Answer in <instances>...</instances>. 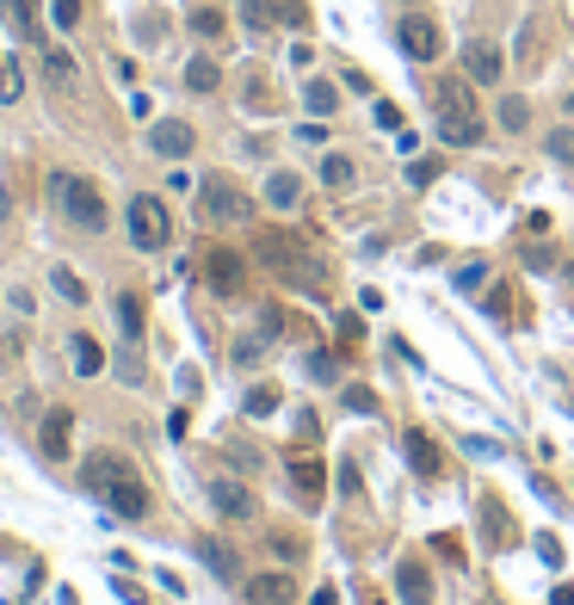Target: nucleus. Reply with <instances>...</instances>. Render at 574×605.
<instances>
[{
	"instance_id": "nucleus-1",
	"label": "nucleus",
	"mask_w": 574,
	"mask_h": 605,
	"mask_svg": "<svg viewBox=\"0 0 574 605\" xmlns=\"http://www.w3.org/2000/svg\"><path fill=\"white\" fill-rule=\"evenodd\" d=\"M80 482H87V495H99L111 512H124V519H142V512H149V488L137 482V469H130L118 451H94L87 469H80Z\"/></svg>"
},
{
	"instance_id": "nucleus-2",
	"label": "nucleus",
	"mask_w": 574,
	"mask_h": 605,
	"mask_svg": "<svg viewBox=\"0 0 574 605\" xmlns=\"http://www.w3.org/2000/svg\"><path fill=\"white\" fill-rule=\"evenodd\" d=\"M260 266L266 272H279L291 291H303V296H327V266L315 260L296 235H260Z\"/></svg>"
},
{
	"instance_id": "nucleus-3",
	"label": "nucleus",
	"mask_w": 574,
	"mask_h": 605,
	"mask_svg": "<svg viewBox=\"0 0 574 605\" xmlns=\"http://www.w3.org/2000/svg\"><path fill=\"white\" fill-rule=\"evenodd\" d=\"M433 111H438V142H451V149H476L481 142V118H476V99H469L464 80H438Z\"/></svg>"
},
{
	"instance_id": "nucleus-4",
	"label": "nucleus",
	"mask_w": 574,
	"mask_h": 605,
	"mask_svg": "<svg viewBox=\"0 0 574 605\" xmlns=\"http://www.w3.org/2000/svg\"><path fill=\"white\" fill-rule=\"evenodd\" d=\"M50 198H56V210H63L75 229H87V235L106 229V198H99L94 180H80V173H56V180H50Z\"/></svg>"
},
{
	"instance_id": "nucleus-5",
	"label": "nucleus",
	"mask_w": 574,
	"mask_h": 605,
	"mask_svg": "<svg viewBox=\"0 0 574 605\" xmlns=\"http://www.w3.org/2000/svg\"><path fill=\"white\" fill-rule=\"evenodd\" d=\"M124 223H130V248L137 253H161L173 241V217H167V204H161L155 192H137L130 210H124Z\"/></svg>"
},
{
	"instance_id": "nucleus-6",
	"label": "nucleus",
	"mask_w": 574,
	"mask_h": 605,
	"mask_svg": "<svg viewBox=\"0 0 574 605\" xmlns=\"http://www.w3.org/2000/svg\"><path fill=\"white\" fill-rule=\"evenodd\" d=\"M198 217L217 223V229H248V223H253V198L241 186H229V180H204V186H198Z\"/></svg>"
},
{
	"instance_id": "nucleus-7",
	"label": "nucleus",
	"mask_w": 574,
	"mask_h": 605,
	"mask_svg": "<svg viewBox=\"0 0 574 605\" xmlns=\"http://www.w3.org/2000/svg\"><path fill=\"white\" fill-rule=\"evenodd\" d=\"M396 44H402L408 63H438V56H445V32H438V19H426V13H402Z\"/></svg>"
},
{
	"instance_id": "nucleus-8",
	"label": "nucleus",
	"mask_w": 574,
	"mask_h": 605,
	"mask_svg": "<svg viewBox=\"0 0 574 605\" xmlns=\"http://www.w3.org/2000/svg\"><path fill=\"white\" fill-rule=\"evenodd\" d=\"M464 68H469V80H481V87H500V80H507V56H500L495 37H469Z\"/></svg>"
},
{
	"instance_id": "nucleus-9",
	"label": "nucleus",
	"mask_w": 574,
	"mask_h": 605,
	"mask_svg": "<svg viewBox=\"0 0 574 605\" xmlns=\"http://www.w3.org/2000/svg\"><path fill=\"white\" fill-rule=\"evenodd\" d=\"M192 142H198V130H192L186 118H155V125H149V149H155L161 161H186Z\"/></svg>"
},
{
	"instance_id": "nucleus-10",
	"label": "nucleus",
	"mask_w": 574,
	"mask_h": 605,
	"mask_svg": "<svg viewBox=\"0 0 574 605\" xmlns=\"http://www.w3.org/2000/svg\"><path fill=\"white\" fill-rule=\"evenodd\" d=\"M210 507L223 512V519H253L260 512V500H253L248 482H235V476H210Z\"/></svg>"
},
{
	"instance_id": "nucleus-11",
	"label": "nucleus",
	"mask_w": 574,
	"mask_h": 605,
	"mask_svg": "<svg viewBox=\"0 0 574 605\" xmlns=\"http://www.w3.org/2000/svg\"><path fill=\"white\" fill-rule=\"evenodd\" d=\"M204 279H210V291H217V296H235V291H241V279H248V260L229 253V248H210V253H204Z\"/></svg>"
},
{
	"instance_id": "nucleus-12",
	"label": "nucleus",
	"mask_w": 574,
	"mask_h": 605,
	"mask_svg": "<svg viewBox=\"0 0 574 605\" xmlns=\"http://www.w3.org/2000/svg\"><path fill=\"white\" fill-rule=\"evenodd\" d=\"M396 599L402 605H433V574L420 557H402L396 562Z\"/></svg>"
},
{
	"instance_id": "nucleus-13",
	"label": "nucleus",
	"mask_w": 574,
	"mask_h": 605,
	"mask_svg": "<svg viewBox=\"0 0 574 605\" xmlns=\"http://www.w3.org/2000/svg\"><path fill=\"white\" fill-rule=\"evenodd\" d=\"M402 457L414 464V476H420V482H438V476H445V457H438V445H433L426 433H414V426L402 433Z\"/></svg>"
},
{
	"instance_id": "nucleus-14",
	"label": "nucleus",
	"mask_w": 574,
	"mask_h": 605,
	"mask_svg": "<svg viewBox=\"0 0 574 605\" xmlns=\"http://www.w3.org/2000/svg\"><path fill=\"white\" fill-rule=\"evenodd\" d=\"M291 599H296V581H291V574H279V569L253 574V581H248V605H291Z\"/></svg>"
},
{
	"instance_id": "nucleus-15",
	"label": "nucleus",
	"mask_w": 574,
	"mask_h": 605,
	"mask_svg": "<svg viewBox=\"0 0 574 605\" xmlns=\"http://www.w3.org/2000/svg\"><path fill=\"white\" fill-rule=\"evenodd\" d=\"M68 358H75V377H99L106 371V346L94 334H68Z\"/></svg>"
},
{
	"instance_id": "nucleus-16",
	"label": "nucleus",
	"mask_w": 574,
	"mask_h": 605,
	"mask_svg": "<svg viewBox=\"0 0 574 605\" xmlns=\"http://www.w3.org/2000/svg\"><path fill=\"white\" fill-rule=\"evenodd\" d=\"M68 426H75L68 408H50V414H44V457H56V464L68 457Z\"/></svg>"
},
{
	"instance_id": "nucleus-17",
	"label": "nucleus",
	"mask_w": 574,
	"mask_h": 605,
	"mask_svg": "<svg viewBox=\"0 0 574 605\" xmlns=\"http://www.w3.org/2000/svg\"><path fill=\"white\" fill-rule=\"evenodd\" d=\"M266 204H272V210H296V204H303V180L279 168L272 180H266Z\"/></svg>"
},
{
	"instance_id": "nucleus-18",
	"label": "nucleus",
	"mask_w": 574,
	"mask_h": 605,
	"mask_svg": "<svg viewBox=\"0 0 574 605\" xmlns=\"http://www.w3.org/2000/svg\"><path fill=\"white\" fill-rule=\"evenodd\" d=\"M198 557H204V569H210V574H223V581H241V562H235V550H229V543L198 538Z\"/></svg>"
},
{
	"instance_id": "nucleus-19",
	"label": "nucleus",
	"mask_w": 574,
	"mask_h": 605,
	"mask_svg": "<svg viewBox=\"0 0 574 605\" xmlns=\"http://www.w3.org/2000/svg\"><path fill=\"white\" fill-rule=\"evenodd\" d=\"M322 469H315V464H303V457H291V488H296V500H310V507H322V495H327V488H322Z\"/></svg>"
},
{
	"instance_id": "nucleus-20",
	"label": "nucleus",
	"mask_w": 574,
	"mask_h": 605,
	"mask_svg": "<svg viewBox=\"0 0 574 605\" xmlns=\"http://www.w3.org/2000/svg\"><path fill=\"white\" fill-rule=\"evenodd\" d=\"M322 186L327 192H353L358 186V161L353 155H327L322 161Z\"/></svg>"
},
{
	"instance_id": "nucleus-21",
	"label": "nucleus",
	"mask_w": 574,
	"mask_h": 605,
	"mask_svg": "<svg viewBox=\"0 0 574 605\" xmlns=\"http://www.w3.org/2000/svg\"><path fill=\"white\" fill-rule=\"evenodd\" d=\"M303 106H310V118H327V111H340V87L334 80H303Z\"/></svg>"
},
{
	"instance_id": "nucleus-22",
	"label": "nucleus",
	"mask_w": 574,
	"mask_h": 605,
	"mask_svg": "<svg viewBox=\"0 0 574 605\" xmlns=\"http://www.w3.org/2000/svg\"><path fill=\"white\" fill-rule=\"evenodd\" d=\"M217 80H223V68L210 56H192L186 63V94H217Z\"/></svg>"
},
{
	"instance_id": "nucleus-23",
	"label": "nucleus",
	"mask_w": 574,
	"mask_h": 605,
	"mask_svg": "<svg viewBox=\"0 0 574 605\" xmlns=\"http://www.w3.org/2000/svg\"><path fill=\"white\" fill-rule=\"evenodd\" d=\"M303 377H315V383H340V358L327 353V346H315V353H303Z\"/></svg>"
},
{
	"instance_id": "nucleus-24",
	"label": "nucleus",
	"mask_w": 574,
	"mask_h": 605,
	"mask_svg": "<svg viewBox=\"0 0 574 605\" xmlns=\"http://www.w3.org/2000/svg\"><path fill=\"white\" fill-rule=\"evenodd\" d=\"M266 346H272V334H266V327H253V334H241V341H235V365H241V371H248V365H260L266 358Z\"/></svg>"
},
{
	"instance_id": "nucleus-25",
	"label": "nucleus",
	"mask_w": 574,
	"mask_h": 605,
	"mask_svg": "<svg viewBox=\"0 0 574 605\" xmlns=\"http://www.w3.org/2000/svg\"><path fill=\"white\" fill-rule=\"evenodd\" d=\"M495 118H500V130H507V137H519V130L531 125V106H526L519 94H507V99H500V111H495Z\"/></svg>"
},
{
	"instance_id": "nucleus-26",
	"label": "nucleus",
	"mask_w": 574,
	"mask_h": 605,
	"mask_svg": "<svg viewBox=\"0 0 574 605\" xmlns=\"http://www.w3.org/2000/svg\"><path fill=\"white\" fill-rule=\"evenodd\" d=\"M451 284H457V291H464V296H476L481 284H488V260H481V253H476V260H464V266H457V272H451Z\"/></svg>"
},
{
	"instance_id": "nucleus-27",
	"label": "nucleus",
	"mask_w": 574,
	"mask_h": 605,
	"mask_svg": "<svg viewBox=\"0 0 574 605\" xmlns=\"http://www.w3.org/2000/svg\"><path fill=\"white\" fill-rule=\"evenodd\" d=\"M7 19H13V32L25 37V44H37V7L32 0H7Z\"/></svg>"
},
{
	"instance_id": "nucleus-28",
	"label": "nucleus",
	"mask_w": 574,
	"mask_h": 605,
	"mask_svg": "<svg viewBox=\"0 0 574 605\" xmlns=\"http://www.w3.org/2000/svg\"><path fill=\"white\" fill-rule=\"evenodd\" d=\"M543 149H550V161H556V168H574V125H556L550 137H543Z\"/></svg>"
},
{
	"instance_id": "nucleus-29",
	"label": "nucleus",
	"mask_w": 574,
	"mask_h": 605,
	"mask_svg": "<svg viewBox=\"0 0 574 605\" xmlns=\"http://www.w3.org/2000/svg\"><path fill=\"white\" fill-rule=\"evenodd\" d=\"M50 284H56L63 303H87V284H80V272H68V266H50Z\"/></svg>"
},
{
	"instance_id": "nucleus-30",
	"label": "nucleus",
	"mask_w": 574,
	"mask_h": 605,
	"mask_svg": "<svg viewBox=\"0 0 574 605\" xmlns=\"http://www.w3.org/2000/svg\"><path fill=\"white\" fill-rule=\"evenodd\" d=\"M19 94H25V68L0 56V106H19Z\"/></svg>"
},
{
	"instance_id": "nucleus-31",
	"label": "nucleus",
	"mask_w": 574,
	"mask_h": 605,
	"mask_svg": "<svg viewBox=\"0 0 574 605\" xmlns=\"http://www.w3.org/2000/svg\"><path fill=\"white\" fill-rule=\"evenodd\" d=\"M118 322H124V341H142V296H118Z\"/></svg>"
},
{
	"instance_id": "nucleus-32",
	"label": "nucleus",
	"mask_w": 574,
	"mask_h": 605,
	"mask_svg": "<svg viewBox=\"0 0 574 605\" xmlns=\"http://www.w3.org/2000/svg\"><path fill=\"white\" fill-rule=\"evenodd\" d=\"M186 25H192L198 37H223V13H217V7H192Z\"/></svg>"
},
{
	"instance_id": "nucleus-33",
	"label": "nucleus",
	"mask_w": 574,
	"mask_h": 605,
	"mask_svg": "<svg viewBox=\"0 0 574 605\" xmlns=\"http://www.w3.org/2000/svg\"><path fill=\"white\" fill-rule=\"evenodd\" d=\"M44 68H50V80H56V87H75V63H68V50H50Z\"/></svg>"
},
{
	"instance_id": "nucleus-34",
	"label": "nucleus",
	"mask_w": 574,
	"mask_h": 605,
	"mask_svg": "<svg viewBox=\"0 0 574 605\" xmlns=\"http://www.w3.org/2000/svg\"><path fill=\"white\" fill-rule=\"evenodd\" d=\"M241 19H248V32H266V25L279 19V7H266V0H248V7H241Z\"/></svg>"
},
{
	"instance_id": "nucleus-35",
	"label": "nucleus",
	"mask_w": 574,
	"mask_h": 605,
	"mask_svg": "<svg viewBox=\"0 0 574 605\" xmlns=\"http://www.w3.org/2000/svg\"><path fill=\"white\" fill-rule=\"evenodd\" d=\"M481 519H488V543H507V519H500V500H481Z\"/></svg>"
},
{
	"instance_id": "nucleus-36",
	"label": "nucleus",
	"mask_w": 574,
	"mask_h": 605,
	"mask_svg": "<svg viewBox=\"0 0 574 605\" xmlns=\"http://www.w3.org/2000/svg\"><path fill=\"white\" fill-rule=\"evenodd\" d=\"M241 408H248L253 420H260V414H272V408H279V389H248V402H241Z\"/></svg>"
},
{
	"instance_id": "nucleus-37",
	"label": "nucleus",
	"mask_w": 574,
	"mask_h": 605,
	"mask_svg": "<svg viewBox=\"0 0 574 605\" xmlns=\"http://www.w3.org/2000/svg\"><path fill=\"white\" fill-rule=\"evenodd\" d=\"M118 377H124V383L137 389V377H142V358H137V341H130L124 353H118Z\"/></svg>"
},
{
	"instance_id": "nucleus-38",
	"label": "nucleus",
	"mask_w": 574,
	"mask_h": 605,
	"mask_svg": "<svg viewBox=\"0 0 574 605\" xmlns=\"http://www.w3.org/2000/svg\"><path fill=\"white\" fill-rule=\"evenodd\" d=\"M296 439H322V414H315V408H296Z\"/></svg>"
},
{
	"instance_id": "nucleus-39",
	"label": "nucleus",
	"mask_w": 574,
	"mask_h": 605,
	"mask_svg": "<svg viewBox=\"0 0 574 605\" xmlns=\"http://www.w3.org/2000/svg\"><path fill=\"white\" fill-rule=\"evenodd\" d=\"M50 19H56L63 32H75V25H80V0H56V7H50Z\"/></svg>"
},
{
	"instance_id": "nucleus-40",
	"label": "nucleus",
	"mask_w": 574,
	"mask_h": 605,
	"mask_svg": "<svg viewBox=\"0 0 574 605\" xmlns=\"http://www.w3.org/2000/svg\"><path fill=\"white\" fill-rule=\"evenodd\" d=\"M346 408H353V414H377V408H383V402H377V396H371V389H346Z\"/></svg>"
},
{
	"instance_id": "nucleus-41",
	"label": "nucleus",
	"mask_w": 574,
	"mask_h": 605,
	"mask_svg": "<svg viewBox=\"0 0 574 605\" xmlns=\"http://www.w3.org/2000/svg\"><path fill=\"white\" fill-rule=\"evenodd\" d=\"M296 142H303V149H322V142H327V125H322V118H315V125H296Z\"/></svg>"
},
{
	"instance_id": "nucleus-42",
	"label": "nucleus",
	"mask_w": 574,
	"mask_h": 605,
	"mask_svg": "<svg viewBox=\"0 0 574 605\" xmlns=\"http://www.w3.org/2000/svg\"><path fill=\"white\" fill-rule=\"evenodd\" d=\"M137 32H142V44H161V37H167V19H155V13H149V19L137 25Z\"/></svg>"
},
{
	"instance_id": "nucleus-43",
	"label": "nucleus",
	"mask_w": 574,
	"mask_h": 605,
	"mask_svg": "<svg viewBox=\"0 0 574 605\" xmlns=\"http://www.w3.org/2000/svg\"><path fill=\"white\" fill-rule=\"evenodd\" d=\"M408 180H414V186H433V180H438V161H414V168H408Z\"/></svg>"
},
{
	"instance_id": "nucleus-44",
	"label": "nucleus",
	"mask_w": 574,
	"mask_h": 605,
	"mask_svg": "<svg viewBox=\"0 0 574 605\" xmlns=\"http://www.w3.org/2000/svg\"><path fill=\"white\" fill-rule=\"evenodd\" d=\"M377 125H383V130H402V111L389 106V99H377Z\"/></svg>"
},
{
	"instance_id": "nucleus-45",
	"label": "nucleus",
	"mask_w": 574,
	"mask_h": 605,
	"mask_svg": "<svg viewBox=\"0 0 574 605\" xmlns=\"http://www.w3.org/2000/svg\"><path fill=\"white\" fill-rule=\"evenodd\" d=\"M340 495H358V464H353V457L340 464Z\"/></svg>"
},
{
	"instance_id": "nucleus-46",
	"label": "nucleus",
	"mask_w": 574,
	"mask_h": 605,
	"mask_svg": "<svg viewBox=\"0 0 574 605\" xmlns=\"http://www.w3.org/2000/svg\"><path fill=\"white\" fill-rule=\"evenodd\" d=\"M272 550H279L284 562H296V557H303V543H296V538H272Z\"/></svg>"
},
{
	"instance_id": "nucleus-47",
	"label": "nucleus",
	"mask_w": 574,
	"mask_h": 605,
	"mask_svg": "<svg viewBox=\"0 0 574 605\" xmlns=\"http://www.w3.org/2000/svg\"><path fill=\"white\" fill-rule=\"evenodd\" d=\"M310 605H340V593H334V587H322V593H315Z\"/></svg>"
},
{
	"instance_id": "nucleus-48",
	"label": "nucleus",
	"mask_w": 574,
	"mask_h": 605,
	"mask_svg": "<svg viewBox=\"0 0 574 605\" xmlns=\"http://www.w3.org/2000/svg\"><path fill=\"white\" fill-rule=\"evenodd\" d=\"M13 217V198H7V186H0V223Z\"/></svg>"
},
{
	"instance_id": "nucleus-49",
	"label": "nucleus",
	"mask_w": 574,
	"mask_h": 605,
	"mask_svg": "<svg viewBox=\"0 0 574 605\" xmlns=\"http://www.w3.org/2000/svg\"><path fill=\"white\" fill-rule=\"evenodd\" d=\"M568 111H574V94H568Z\"/></svg>"
},
{
	"instance_id": "nucleus-50",
	"label": "nucleus",
	"mask_w": 574,
	"mask_h": 605,
	"mask_svg": "<svg viewBox=\"0 0 574 605\" xmlns=\"http://www.w3.org/2000/svg\"><path fill=\"white\" fill-rule=\"evenodd\" d=\"M488 605H495V599H488Z\"/></svg>"
},
{
	"instance_id": "nucleus-51",
	"label": "nucleus",
	"mask_w": 574,
	"mask_h": 605,
	"mask_svg": "<svg viewBox=\"0 0 574 605\" xmlns=\"http://www.w3.org/2000/svg\"><path fill=\"white\" fill-rule=\"evenodd\" d=\"M371 605H377V599H371Z\"/></svg>"
}]
</instances>
